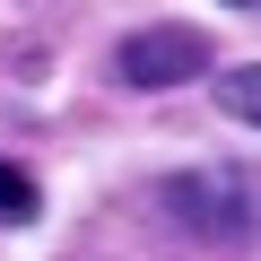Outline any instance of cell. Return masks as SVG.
Returning a JSON list of instances; mask_svg holds the SVG:
<instances>
[{
  "label": "cell",
  "mask_w": 261,
  "mask_h": 261,
  "mask_svg": "<svg viewBox=\"0 0 261 261\" xmlns=\"http://www.w3.org/2000/svg\"><path fill=\"white\" fill-rule=\"evenodd\" d=\"M200 70H218V53H209L200 27H140V35L113 44V79L122 87H183Z\"/></svg>",
  "instance_id": "obj_2"
},
{
  "label": "cell",
  "mask_w": 261,
  "mask_h": 261,
  "mask_svg": "<svg viewBox=\"0 0 261 261\" xmlns=\"http://www.w3.org/2000/svg\"><path fill=\"white\" fill-rule=\"evenodd\" d=\"M244 9H261V0H244Z\"/></svg>",
  "instance_id": "obj_5"
},
{
  "label": "cell",
  "mask_w": 261,
  "mask_h": 261,
  "mask_svg": "<svg viewBox=\"0 0 261 261\" xmlns=\"http://www.w3.org/2000/svg\"><path fill=\"white\" fill-rule=\"evenodd\" d=\"M157 200H166L174 226H192V235H252V226H261V174H244V166L174 174Z\"/></svg>",
  "instance_id": "obj_1"
},
{
  "label": "cell",
  "mask_w": 261,
  "mask_h": 261,
  "mask_svg": "<svg viewBox=\"0 0 261 261\" xmlns=\"http://www.w3.org/2000/svg\"><path fill=\"white\" fill-rule=\"evenodd\" d=\"M218 113H235V122H252V130H261V61L218 70Z\"/></svg>",
  "instance_id": "obj_4"
},
{
  "label": "cell",
  "mask_w": 261,
  "mask_h": 261,
  "mask_svg": "<svg viewBox=\"0 0 261 261\" xmlns=\"http://www.w3.org/2000/svg\"><path fill=\"white\" fill-rule=\"evenodd\" d=\"M35 218H44V192H35V174L0 157V226H35Z\"/></svg>",
  "instance_id": "obj_3"
}]
</instances>
